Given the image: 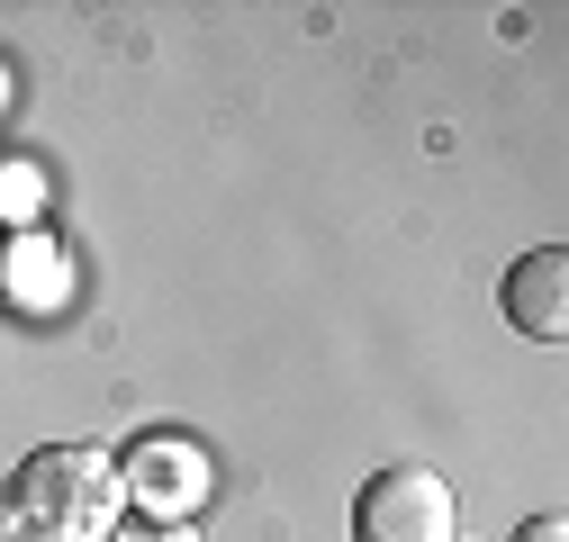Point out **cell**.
Listing matches in <instances>:
<instances>
[{"label": "cell", "instance_id": "obj_4", "mask_svg": "<svg viewBox=\"0 0 569 542\" xmlns=\"http://www.w3.org/2000/svg\"><path fill=\"white\" fill-rule=\"evenodd\" d=\"M497 299H507V325H516V334L560 344V334H569V253H560V244H533V253L507 271V290H497Z\"/></svg>", "mask_w": 569, "mask_h": 542}, {"label": "cell", "instance_id": "obj_7", "mask_svg": "<svg viewBox=\"0 0 569 542\" xmlns=\"http://www.w3.org/2000/svg\"><path fill=\"white\" fill-rule=\"evenodd\" d=\"M516 542H569V524H560V515H533V524H525Z\"/></svg>", "mask_w": 569, "mask_h": 542}, {"label": "cell", "instance_id": "obj_6", "mask_svg": "<svg viewBox=\"0 0 569 542\" xmlns=\"http://www.w3.org/2000/svg\"><path fill=\"white\" fill-rule=\"evenodd\" d=\"M109 542H208V533H199V524H154V515H146V524H118Z\"/></svg>", "mask_w": 569, "mask_h": 542}, {"label": "cell", "instance_id": "obj_1", "mask_svg": "<svg viewBox=\"0 0 569 542\" xmlns=\"http://www.w3.org/2000/svg\"><path fill=\"white\" fill-rule=\"evenodd\" d=\"M118 461L91 443H46L0 489V542H109L118 533Z\"/></svg>", "mask_w": 569, "mask_h": 542}, {"label": "cell", "instance_id": "obj_2", "mask_svg": "<svg viewBox=\"0 0 569 542\" xmlns=\"http://www.w3.org/2000/svg\"><path fill=\"white\" fill-rule=\"evenodd\" d=\"M352 542H461V533H452L443 470H425V461L371 470L362 498H352Z\"/></svg>", "mask_w": 569, "mask_h": 542}, {"label": "cell", "instance_id": "obj_5", "mask_svg": "<svg viewBox=\"0 0 569 542\" xmlns=\"http://www.w3.org/2000/svg\"><path fill=\"white\" fill-rule=\"evenodd\" d=\"M63 290H73V262H63V244L46 227H19V235H0V299L28 308V317H54Z\"/></svg>", "mask_w": 569, "mask_h": 542}, {"label": "cell", "instance_id": "obj_3", "mask_svg": "<svg viewBox=\"0 0 569 542\" xmlns=\"http://www.w3.org/2000/svg\"><path fill=\"white\" fill-rule=\"evenodd\" d=\"M208 452L199 443H181V434H146L127 461H118V498H136L154 524H190L199 515V498H208Z\"/></svg>", "mask_w": 569, "mask_h": 542}]
</instances>
